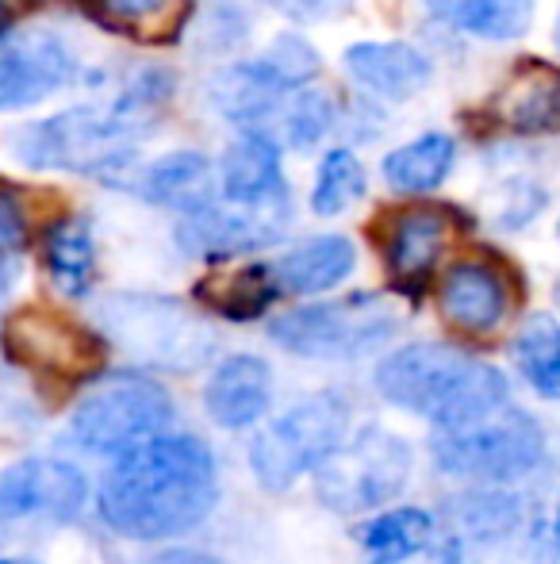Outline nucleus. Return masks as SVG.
Returning <instances> with one entry per match:
<instances>
[{"label":"nucleus","mask_w":560,"mask_h":564,"mask_svg":"<svg viewBox=\"0 0 560 564\" xmlns=\"http://www.w3.org/2000/svg\"><path fill=\"white\" fill-rule=\"evenodd\" d=\"M299 85L284 82L270 62H242L216 77L211 85V100L231 123H242L250 134H270L273 119L288 105V97Z\"/></svg>","instance_id":"dca6fc26"},{"label":"nucleus","mask_w":560,"mask_h":564,"mask_svg":"<svg viewBox=\"0 0 560 564\" xmlns=\"http://www.w3.org/2000/svg\"><path fill=\"white\" fill-rule=\"evenodd\" d=\"M0 346L8 361L35 372L39 380H66L85 384L100 380L105 369V341L89 327L51 312V307H20L0 323Z\"/></svg>","instance_id":"9d476101"},{"label":"nucleus","mask_w":560,"mask_h":564,"mask_svg":"<svg viewBox=\"0 0 560 564\" xmlns=\"http://www.w3.org/2000/svg\"><path fill=\"white\" fill-rule=\"evenodd\" d=\"M411 480V446L384 426H365L315 473V496L327 511L369 514L404 496Z\"/></svg>","instance_id":"6e6552de"},{"label":"nucleus","mask_w":560,"mask_h":564,"mask_svg":"<svg viewBox=\"0 0 560 564\" xmlns=\"http://www.w3.org/2000/svg\"><path fill=\"white\" fill-rule=\"evenodd\" d=\"M28 246V216L8 188H0V258H12Z\"/></svg>","instance_id":"2f4dec72"},{"label":"nucleus","mask_w":560,"mask_h":564,"mask_svg":"<svg viewBox=\"0 0 560 564\" xmlns=\"http://www.w3.org/2000/svg\"><path fill=\"white\" fill-rule=\"evenodd\" d=\"M265 62L277 69L284 82L299 85V89H304V85L311 82L315 74H319V58H315V51L304 43V39H296V35L277 39V43L270 46V58H265Z\"/></svg>","instance_id":"7c9ffc66"},{"label":"nucleus","mask_w":560,"mask_h":564,"mask_svg":"<svg viewBox=\"0 0 560 564\" xmlns=\"http://www.w3.org/2000/svg\"><path fill=\"white\" fill-rule=\"evenodd\" d=\"M8 28H12V23H8V20H4V15H0V39H4V35H8Z\"/></svg>","instance_id":"4c0bfd02"},{"label":"nucleus","mask_w":560,"mask_h":564,"mask_svg":"<svg viewBox=\"0 0 560 564\" xmlns=\"http://www.w3.org/2000/svg\"><path fill=\"white\" fill-rule=\"evenodd\" d=\"M353 82L384 100H407L430 82V62L407 43H358L345 51Z\"/></svg>","instance_id":"a211bd4d"},{"label":"nucleus","mask_w":560,"mask_h":564,"mask_svg":"<svg viewBox=\"0 0 560 564\" xmlns=\"http://www.w3.org/2000/svg\"><path fill=\"white\" fill-rule=\"evenodd\" d=\"M270 4L277 8L281 15L296 20V23H322V20H334V15H342L353 0H270Z\"/></svg>","instance_id":"473e14b6"},{"label":"nucleus","mask_w":560,"mask_h":564,"mask_svg":"<svg viewBox=\"0 0 560 564\" xmlns=\"http://www.w3.org/2000/svg\"><path fill=\"white\" fill-rule=\"evenodd\" d=\"M284 227H288V196L281 193L254 208L211 204L196 216H185V224L177 227V242L196 258H234L277 242Z\"/></svg>","instance_id":"f8f14e48"},{"label":"nucleus","mask_w":560,"mask_h":564,"mask_svg":"<svg viewBox=\"0 0 560 564\" xmlns=\"http://www.w3.org/2000/svg\"><path fill=\"white\" fill-rule=\"evenodd\" d=\"M438 534V522L422 507H384L358 527L365 564H404L419 557Z\"/></svg>","instance_id":"4be33fe9"},{"label":"nucleus","mask_w":560,"mask_h":564,"mask_svg":"<svg viewBox=\"0 0 560 564\" xmlns=\"http://www.w3.org/2000/svg\"><path fill=\"white\" fill-rule=\"evenodd\" d=\"M365 165L358 162V154L353 150H330L319 165V177H315V216H342V212H350L365 196Z\"/></svg>","instance_id":"c85d7f7f"},{"label":"nucleus","mask_w":560,"mask_h":564,"mask_svg":"<svg viewBox=\"0 0 560 564\" xmlns=\"http://www.w3.org/2000/svg\"><path fill=\"white\" fill-rule=\"evenodd\" d=\"M553 296H557V307H560V281H557V292H553Z\"/></svg>","instance_id":"ea45409f"},{"label":"nucleus","mask_w":560,"mask_h":564,"mask_svg":"<svg viewBox=\"0 0 560 564\" xmlns=\"http://www.w3.org/2000/svg\"><path fill=\"white\" fill-rule=\"evenodd\" d=\"M162 93L165 89L135 85L108 108H69L62 116L23 123L12 131V154L31 170H66L120 181L135 154L131 142L154 119Z\"/></svg>","instance_id":"7ed1b4c3"},{"label":"nucleus","mask_w":560,"mask_h":564,"mask_svg":"<svg viewBox=\"0 0 560 564\" xmlns=\"http://www.w3.org/2000/svg\"><path fill=\"white\" fill-rule=\"evenodd\" d=\"M89 480L77 465L54 457H23L0 468V542L51 534L81 514Z\"/></svg>","instance_id":"1a4fd4ad"},{"label":"nucleus","mask_w":560,"mask_h":564,"mask_svg":"<svg viewBox=\"0 0 560 564\" xmlns=\"http://www.w3.org/2000/svg\"><path fill=\"white\" fill-rule=\"evenodd\" d=\"M219 460L196 434H162L116 457L97 491V514L128 542H173L216 511Z\"/></svg>","instance_id":"f257e3e1"},{"label":"nucleus","mask_w":560,"mask_h":564,"mask_svg":"<svg viewBox=\"0 0 560 564\" xmlns=\"http://www.w3.org/2000/svg\"><path fill=\"white\" fill-rule=\"evenodd\" d=\"M399 330V312L392 300L376 292H353L327 304H307L296 312H284L270 323V338L296 357L315 361H353Z\"/></svg>","instance_id":"0eeeda50"},{"label":"nucleus","mask_w":560,"mask_h":564,"mask_svg":"<svg viewBox=\"0 0 560 564\" xmlns=\"http://www.w3.org/2000/svg\"><path fill=\"white\" fill-rule=\"evenodd\" d=\"M273 403V369L257 354H231L204 388V411L223 431H250Z\"/></svg>","instance_id":"4468645a"},{"label":"nucleus","mask_w":560,"mask_h":564,"mask_svg":"<svg viewBox=\"0 0 560 564\" xmlns=\"http://www.w3.org/2000/svg\"><path fill=\"white\" fill-rule=\"evenodd\" d=\"M139 196L162 204V208H177L185 216L211 208V165L196 150H177V154L157 158L150 170L139 173L135 181Z\"/></svg>","instance_id":"412c9836"},{"label":"nucleus","mask_w":560,"mask_h":564,"mask_svg":"<svg viewBox=\"0 0 560 564\" xmlns=\"http://www.w3.org/2000/svg\"><path fill=\"white\" fill-rule=\"evenodd\" d=\"M358 265V246L345 235H319L311 242L296 246L273 265L277 273L281 292H292V296H319V292H330L345 281Z\"/></svg>","instance_id":"aec40b11"},{"label":"nucleus","mask_w":560,"mask_h":564,"mask_svg":"<svg viewBox=\"0 0 560 564\" xmlns=\"http://www.w3.org/2000/svg\"><path fill=\"white\" fill-rule=\"evenodd\" d=\"M28 4H31V0H0V15H4V20L12 23L15 15H20V12H23V8H28Z\"/></svg>","instance_id":"f704fd0d"},{"label":"nucleus","mask_w":560,"mask_h":564,"mask_svg":"<svg viewBox=\"0 0 560 564\" xmlns=\"http://www.w3.org/2000/svg\"><path fill=\"white\" fill-rule=\"evenodd\" d=\"M350 434V400L342 392H311L292 403L250 442V468L265 491H288L299 476L319 473Z\"/></svg>","instance_id":"423d86ee"},{"label":"nucleus","mask_w":560,"mask_h":564,"mask_svg":"<svg viewBox=\"0 0 560 564\" xmlns=\"http://www.w3.org/2000/svg\"><path fill=\"white\" fill-rule=\"evenodd\" d=\"M169 0H97V12L112 23H139L165 12Z\"/></svg>","instance_id":"72a5a7b5"},{"label":"nucleus","mask_w":560,"mask_h":564,"mask_svg":"<svg viewBox=\"0 0 560 564\" xmlns=\"http://www.w3.org/2000/svg\"><path fill=\"white\" fill-rule=\"evenodd\" d=\"M510 357L541 400H560V319L546 312L526 315L515 346H510Z\"/></svg>","instance_id":"a878e982"},{"label":"nucleus","mask_w":560,"mask_h":564,"mask_svg":"<svg viewBox=\"0 0 560 564\" xmlns=\"http://www.w3.org/2000/svg\"><path fill=\"white\" fill-rule=\"evenodd\" d=\"M433 20L476 39H518L534 20V0H426Z\"/></svg>","instance_id":"393cba45"},{"label":"nucleus","mask_w":560,"mask_h":564,"mask_svg":"<svg viewBox=\"0 0 560 564\" xmlns=\"http://www.w3.org/2000/svg\"><path fill=\"white\" fill-rule=\"evenodd\" d=\"M553 534H557V550H560V507H557V519H553Z\"/></svg>","instance_id":"e433bc0d"},{"label":"nucleus","mask_w":560,"mask_h":564,"mask_svg":"<svg viewBox=\"0 0 560 564\" xmlns=\"http://www.w3.org/2000/svg\"><path fill=\"white\" fill-rule=\"evenodd\" d=\"M449 238V219L438 208H407L392 219L388 242H384V258H388V273L399 289L419 292L430 281L433 265H438L441 250Z\"/></svg>","instance_id":"f3484780"},{"label":"nucleus","mask_w":560,"mask_h":564,"mask_svg":"<svg viewBox=\"0 0 560 564\" xmlns=\"http://www.w3.org/2000/svg\"><path fill=\"white\" fill-rule=\"evenodd\" d=\"M376 392L396 408L430 419L433 431L476 423L510 403V384L495 365L441 341H411L376 365Z\"/></svg>","instance_id":"f03ea898"},{"label":"nucleus","mask_w":560,"mask_h":564,"mask_svg":"<svg viewBox=\"0 0 560 564\" xmlns=\"http://www.w3.org/2000/svg\"><path fill=\"white\" fill-rule=\"evenodd\" d=\"M219 188H223V204L234 208H254L281 196V147L265 134L246 131L219 165Z\"/></svg>","instance_id":"6ab92c4d"},{"label":"nucleus","mask_w":560,"mask_h":564,"mask_svg":"<svg viewBox=\"0 0 560 564\" xmlns=\"http://www.w3.org/2000/svg\"><path fill=\"white\" fill-rule=\"evenodd\" d=\"M0 564H39V561H28V557H0Z\"/></svg>","instance_id":"c9c22d12"},{"label":"nucleus","mask_w":560,"mask_h":564,"mask_svg":"<svg viewBox=\"0 0 560 564\" xmlns=\"http://www.w3.org/2000/svg\"><path fill=\"white\" fill-rule=\"evenodd\" d=\"M69 77H74V54L54 35L35 31L0 46V112L39 105L43 97L58 93Z\"/></svg>","instance_id":"ddd939ff"},{"label":"nucleus","mask_w":560,"mask_h":564,"mask_svg":"<svg viewBox=\"0 0 560 564\" xmlns=\"http://www.w3.org/2000/svg\"><path fill=\"white\" fill-rule=\"evenodd\" d=\"M495 108L503 123H510L515 131H560V69L541 66V62L518 69Z\"/></svg>","instance_id":"5701e85b"},{"label":"nucleus","mask_w":560,"mask_h":564,"mask_svg":"<svg viewBox=\"0 0 560 564\" xmlns=\"http://www.w3.org/2000/svg\"><path fill=\"white\" fill-rule=\"evenodd\" d=\"M173 423V395L150 372H112L89 384L69 419V442L92 457L123 453L162 438Z\"/></svg>","instance_id":"39448f33"},{"label":"nucleus","mask_w":560,"mask_h":564,"mask_svg":"<svg viewBox=\"0 0 560 564\" xmlns=\"http://www.w3.org/2000/svg\"><path fill=\"white\" fill-rule=\"evenodd\" d=\"M430 457L446 476L503 488V484L526 480L546 465V431L534 415L507 403L476 423L433 431Z\"/></svg>","instance_id":"20e7f679"},{"label":"nucleus","mask_w":560,"mask_h":564,"mask_svg":"<svg viewBox=\"0 0 560 564\" xmlns=\"http://www.w3.org/2000/svg\"><path fill=\"white\" fill-rule=\"evenodd\" d=\"M457 147L449 134H422L384 158V177L396 193H430L453 170Z\"/></svg>","instance_id":"bb28decb"},{"label":"nucleus","mask_w":560,"mask_h":564,"mask_svg":"<svg viewBox=\"0 0 560 564\" xmlns=\"http://www.w3.org/2000/svg\"><path fill=\"white\" fill-rule=\"evenodd\" d=\"M46 269H51V281L62 296L81 300L92 289V273H97V250H92V230L85 219L66 216L58 224L46 227L43 238Z\"/></svg>","instance_id":"b1692460"},{"label":"nucleus","mask_w":560,"mask_h":564,"mask_svg":"<svg viewBox=\"0 0 560 564\" xmlns=\"http://www.w3.org/2000/svg\"><path fill=\"white\" fill-rule=\"evenodd\" d=\"M438 307L449 327L464 335H492L510 312V289L487 261H457L438 284Z\"/></svg>","instance_id":"2eb2a0df"},{"label":"nucleus","mask_w":560,"mask_h":564,"mask_svg":"<svg viewBox=\"0 0 560 564\" xmlns=\"http://www.w3.org/2000/svg\"><path fill=\"white\" fill-rule=\"evenodd\" d=\"M281 284L277 273L270 265H246L234 273L208 281V289H200V296L208 300L211 312H219L223 319H257L270 312V304L277 300Z\"/></svg>","instance_id":"cd10ccee"},{"label":"nucleus","mask_w":560,"mask_h":564,"mask_svg":"<svg viewBox=\"0 0 560 564\" xmlns=\"http://www.w3.org/2000/svg\"><path fill=\"white\" fill-rule=\"evenodd\" d=\"M105 323L128 354L157 369H196L211 354V330L173 300L157 296H112Z\"/></svg>","instance_id":"9b49d317"},{"label":"nucleus","mask_w":560,"mask_h":564,"mask_svg":"<svg viewBox=\"0 0 560 564\" xmlns=\"http://www.w3.org/2000/svg\"><path fill=\"white\" fill-rule=\"evenodd\" d=\"M553 43H557V51H560V20H557V31H553Z\"/></svg>","instance_id":"58836bf2"},{"label":"nucleus","mask_w":560,"mask_h":564,"mask_svg":"<svg viewBox=\"0 0 560 564\" xmlns=\"http://www.w3.org/2000/svg\"><path fill=\"white\" fill-rule=\"evenodd\" d=\"M334 123V108H330V100L322 97V93L315 89H296L288 97V105L281 108V116L273 119L270 134L265 139H273L281 147H315V142L327 134V127Z\"/></svg>","instance_id":"c756f323"}]
</instances>
